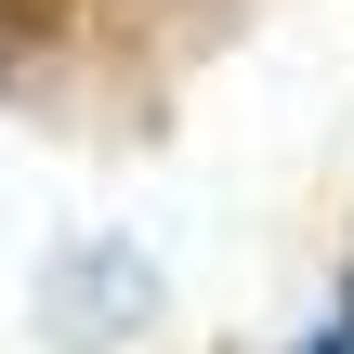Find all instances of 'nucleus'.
<instances>
[{"label":"nucleus","mask_w":354,"mask_h":354,"mask_svg":"<svg viewBox=\"0 0 354 354\" xmlns=\"http://www.w3.org/2000/svg\"><path fill=\"white\" fill-rule=\"evenodd\" d=\"M315 354H354V302H342V328H328V342H315Z\"/></svg>","instance_id":"obj_1"}]
</instances>
